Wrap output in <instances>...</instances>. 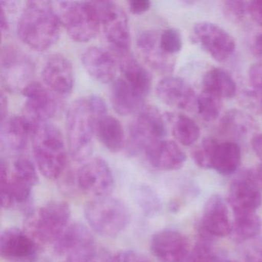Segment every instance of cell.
<instances>
[{
  "instance_id": "cell-1",
  "label": "cell",
  "mask_w": 262,
  "mask_h": 262,
  "mask_svg": "<svg viewBox=\"0 0 262 262\" xmlns=\"http://www.w3.org/2000/svg\"><path fill=\"white\" fill-rule=\"evenodd\" d=\"M107 114V106L102 98L91 96L79 98L70 105L67 114L69 151L73 160H87L93 151L96 119Z\"/></svg>"
},
{
  "instance_id": "cell-2",
  "label": "cell",
  "mask_w": 262,
  "mask_h": 262,
  "mask_svg": "<svg viewBox=\"0 0 262 262\" xmlns=\"http://www.w3.org/2000/svg\"><path fill=\"white\" fill-rule=\"evenodd\" d=\"M60 25L52 3L30 1L18 21V36L32 50L45 51L59 39Z\"/></svg>"
},
{
  "instance_id": "cell-3",
  "label": "cell",
  "mask_w": 262,
  "mask_h": 262,
  "mask_svg": "<svg viewBox=\"0 0 262 262\" xmlns=\"http://www.w3.org/2000/svg\"><path fill=\"white\" fill-rule=\"evenodd\" d=\"M33 155L41 174L50 180L59 179L67 165V151L63 136L50 122L33 125L31 128Z\"/></svg>"
},
{
  "instance_id": "cell-4",
  "label": "cell",
  "mask_w": 262,
  "mask_h": 262,
  "mask_svg": "<svg viewBox=\"0 0 262 262\" xmlns=\"http://www.w3.org/2000/svg\"><path fill=\"white\" fill-rule=\"evenodd\" d=\"M70 216L68 204L53 201L27 212L24 231L39 247L53 245L70 225Z\"/></svg>"
},
{
  "instance_id": "cell-5",
  "label": "cell",
  "mask_w": 262,
  "mask_h": 262,
  "mask_svg": "<svg viewBox=\"0 0 262 262\" xmlns=\"http://www.w3.org/2000/svg\"><path fill=\"white\" fill-rule=\"evenodd\" d=\"M39 181L36 167L26 158L13 162L10 171L4 159L0 162V202L1 206L9 209L30 200L33 188Z\"/></svg>"
},
{
  "instance_id": "cell-6",
  "label": "cell",
  "mask_w": 262,
  "mask_h": 262,
  "mask_svg": "<svg viewBox=\"0 0 262 262\" xmlns=\"http://www.w3.org/2000/svg\"><path fill=\"white\" fill-rule=\"evenodd\" d=\"M84 214L91 229L102 237H116L128 228L131 222V214L127 205L110 196L89 202Z\"/></svg>"
},
{
  "instance_id": "cell-7",
  "label": "cell",
  "mask_w": 262,
  "mask_h": 262,
  "mask_svg": "<svg viewBox=\"0 0 262 262\" xmlns=\"http://www.w3.org/2000/svg\"><path fill=\"white\" fill-rule=\"evenodd\" d=\"M52 4L61 24L73 40L89 42L97 36L101 23L94 3L59 1Z\"/></svg>"
},
{
  "instance_id": "cell-8",
  "label": "cell",
  "mask_w": 262,
  "mask_h": 262,
  "mask_svg": "<svg viewBox=\"0 0 262 262\" xmlns=\"http://www.w3.org/2000/svg\"><path fill=\"white\" fill-rule=\"evenodd\" d=\"M165 134V121L159 110L151 105L144 107L130 126L127 154L130 156L140 154L150 145L163 140Z\"/></svg>"
},
{
  "instance_id": "cell-9",
  "label": "cell",
  "mask_w": 262,
  "mask_h": 262,
  "mask_svg": "<svg viewBox=\"0 0 262 262\" xmlns=\"http://www.w3.org/2000/svg\"><path fill=\"white\" fill-rule=\"evenodd\" d=\"M107 42L119 56L129 53L131 35L128 17L122 7L110 1L93 2Z\"/></svg>"
},
{
  "instance_id": "cell-10",
  "label": "cell",
  "mask_w": 262,
  "mask_h": 262,
  "mask_svg": "<svg viewBox=\"0 0 262 262\" xmlns=\"http://www.w3.org/2000/svg\"><path fill=\"white\" fill-rule=\"evenodd\" d=\"M0 73L6 90L11 93H23L33 82L35 64L17 47L6 46L1 51Z\"/></svg>"
},
{
  "instance_id": "cell-11",
  "label": "cell",
  "mask_w": 262,
  "mask_h": 262,
  "mask_svg": "<svg viewBox=\"0 0 262 262\" xmlns=\"http://www.w3.org/2000/svg\"><path fill=\"white\" fill-rule=\"evenodd\" d=\"M53 245L65 262H90L97 251L93 234L79 223L70 224Z\"/></svg>"
},
{
  "instance_id": "cell-12",
  "label": "cell",
  "mask_w": 262,
  "mask_h": 262,
  "mask_svg": "<svg viewBox=\"0 0 262 262\" xmlns=\"http://www.w3.org/2000/svg\"><path fill=\"white\" fill-rule=\"evenodd\" d=\"M77 188L93 199L108 197L115 188V179L104 159L95 158L84 164L76 176Z\"/></svg>"
},
{
  "instance_id": "cell-13",
  "label": "cell",
  "mask_w": 262,
  "mask_h": 262,
  "mask_svg": "<svg viewBox=\"0 0 262 262\" xmlns=\"http://www.w3.org/2000/svg\"><path fill=\"white\" fill-rule=\"evenodd\" d=\"M191 38L193 42L219 62L229 59L235 51V41L232 36L213 23L203 21L194 24Z\"/></svg>"
},
{
  "instance_id": "cell-14",
  "label": "cell",
  "mask_w": 262,
  "mask_h": 262,
  "mask_svg": "<svg viewBox=\"0 0 262 262\" xmlns=\"http://www.w3.org/2000/svg\"><path fill=\"white\" fill-rule=\"evenodd\" d=\"M53 91L37 82L30 83L23 91L26 99L24 117L32 127L47 122L59 112L60 102Z\"/></svg>"
},
{
  "instance_id": "cell-15",
  "label": "cell",
  "mask_w": 262,
  "mask_h": 262,
  "mask_svg": "<svg viewBox=\"0 0 262 262\" xmlns=\"http://www.w3.org/2000/svg\"><path fill=\"white\" fill-rule=\"evenodd\" d=\"M228 203L234 214L257 211L262 203V194L254 171H244L233 180L228 191Z\"/></svg>"
},
{
  "instance_id": "cell-16",
  "label": "cell",
  "mask_w": 262,
  "mask_h": 262,
  "mask_svg": "<svg viewBox=\"0 0 262 262\" xmlns=\"http://www.w3.org/2000/svg\"><path fill=\"white\" fill-rule=\"evenodd\" d=\"M39 248L24 230L9 228L0 235V255L7 262H36Z\"/></svg>"
},
{
  "instance_id": "cell-17",
  "label": "cell",
  "mask_w": 262,
  "mask_h": 262,
  "mask_svg": "<svg viewBox=\"0 0 262 262\" xmlns=\"http://www.w3.org/2000/svg\"><path fill=\"white\" fill-rule=\"evenodd\" d=\"M150 248L159 261L183 262L189 251V245L180 231L164 229L152 236Z\"/></svg>"
},
{
  "instance_id": "cell-18",
  "label": "cell",
  "mask_w": 262,
  "mask_h": 262,
  "mask_svg": "<svg viewBox=\"0 0 262 262\" xmlns=\"http://www.w3.org/2000/svg\"><path fill=\"white\" fill-rule=\"evenodd\" d=\"M156 95L166 105L178 110L191 112L197 110L194 90L180 78L166 77L156 85Z\"/></svg>"
},
{
  "instance_id": "cell-19",
  "label": "cell",
  "mask_w": 262,
  "mask_h": 262,
  "mask_svg": "<svg viewBox=\"0 0 262 262\" xmlns=\"http://www.w3.org/2000/svg\"><path fill=\"white\" fill-rule=\"evenodd\" d=\"M42 77L53 93L67 95L73 90V66L70 59L60 53L52 55L46 61L42 67Z\"/></svg>"
},
{
  "instance_id": "cell-20",
  "label": "cell",
  "mask_w": 262,
  "mask_h": 262,
  "mask_svg": "<svg viewBox=\"0 0 262 262\" xmlns=\"http://www.w3.org/2000/svg\"><path fill=\"white\" fill-rule=\"evenodd\" d=\"M160 35L153 30H145L138 36L137 46L139 54L147 65L161 73H171L174 69V59L161 49Z\"/></svg>"
},
{
  "instance_id": "cell-21",
  "label": "cell",
  "mask_w": 262,
  "mask_h": 262,
  "mask_svg": "<svg viewBox=\"0 0 262 262\" xmlns=\"http://www.w3.org/2000/svg\"><path fill=\"white\" fill-rule=\"evenodd\" d=\"M204 231L214 237H225L231 233L228 207L223 198L219 194L211 195L207 201L202 216Z\"/></svg>"
},
{
  "instance_id": "cell-22",
  "label": "cell",
  "mask_w": 262,
  "mask_h": 262,
  "mask_svg": "<svg viewBox=\"0 0 262 262\" xmlns=\"http://www.w3.org/2000/svg\"><path fill=\"white\" fill-rule=\"evenodd\" d=\"M81 59L84 68L93 79L101 83L114 82L117 64L110 53L99 47H92L83 52Z\"/></svg>"
},
{
  "instance_id": "cell-23",
  "label": "cell",
  "mask_w": 262,
  "mask_h": 262,
  "mask_svg": "<svg viewBox=\"0 0 262 262\" xmlns=\"http://www.w3.org/2000/svg\"><path fill=\"white\" fill-rule=\"evenodd\" d=\"M145 153L148 162L162 171L179 169L186 161L185 152L172 141H159L148 147Z\"/></svg>"
},
{
  "instance_id": "cell-24",
  "label": "cell",
  "mask_w": 262,
  "mask_h": 262,
  "mask_svg": "<svg viewBox=\"0 0 262 262\" xmlns=\"http://www.w3.org/2000/svg\"><path fill=\"white\" fill-rule=\"evenodd\" d=\"M31 134V125L23 116H12L1 122L0 141L3 148L10 152L19 153L24 151Z\"/></svg>"
},
{
  "instance_id": "cell-25",
  "label": "cell",
  "mask_w": 262,
  "mask_h": 262,
  "mask_svg": "<svg viewBox=\"0 0 262 262\" xmlns=\"http://www.w3.org/2000/svg\"><path fill=\"white\" fill-rule=\"evenodd\" d=\"M144 98L124 78H119L113 82L110 91V100L113 108L121 116H128L139 113L144 108Z\"/></svg>"
},
{
  "instance_id": "cell-26",
  "label": "cell",
  "mask_w": 262,
  "mask_h": 262,
  "mask_svg": "<svg viewBox=\"0 0 262 262\" xmlns=\"http://www.w3.org/2000/svg\"><path fill=\"white\" fill-rule=\"evenodd\" d=\"M96 136L105 148L112 152H119L125 146V133L122 124L108 114L96 119Z\"/></svg>"
},
{
  "instance_id": "cell-27",
  "label": "cell",
  "mask_w": 262,
  "mask_h": 262,
  "mask_svg": "<svg viewBox=\"0 0 262 262\" xmlns=\"http://www.w3.org/2000/svg\"><path fill=\"white\" fill-rule=\"evenodd\" d=\"M119 67L123 78L143 96L151 92L152 77L148 70L129 53L119 56Z\"/></svg>"
},
{
  "instance_id": "cell-28",
  "label": "cell",
  "mask_w": 262,
  "mask_h": 262,
  "mask_svg": "<svg viewBox=\"0 0 262 262\" xmlns=\"http://www.w3.org/2000/svg\"><path fill=\"white\" fill-rule=\"evenodd\" d=\"M242 162V151L236 142H219L211 159V169L222 176L234 174Z\"/></svg>"
},
{
  "instance_id": "cell-29",
  "label": "cell",
  "mask_w": 262,
  "mask_h": 262,
  "mask_svg": "<svg viewBox=\"0 0 262 262\" xmlns=\"http://www.w3.org/2000/svg\"><path fill=\"white\" fill-rule=\"evenodd\" d=\"M203 90L223 99H230L236 94L237 85L232 76L221 68H213L204 75Z\"/></svg>"
},
{
  "instance_id": "cell-30",
  "label": "cell",
  "mask_w": 262,
  "mask_h": 262,
  "mask_svg": "<svg viewBox=\"0 0 262 262\" xmlns=\"http://www.w3.org/2000/svg\"><path fill=\"white\" fill-rule=\"evenodd\" d=\"M166 119L178 142L185 146L192 145L200 136V128L194 120L182 113H168Z\"/></svg>"
},
{
  "instance_id": "cell-31",
  "label": "cell",
  "mask_w": 262,
  "mask_h": 262,
  "mask_svg": "<svg viewBox=\"0 0 262 262\" xmlns=\"http://www.w3.org/2000/svg\"><path fill=\"white\" fill-rule=\"evenodd\" d=\"M261 227V220L255 212L234 214L231 233L236 242H246L257 237Z\"/></svg>"
},
{
  "instance_id": "cell-32",
  "label": "cell",
  "mask_w": 262,
  "mask_h": 262,
  "mask_svg": "<svg viewBox=\"0 0 262 262\" xmlns=\"http://www.w3.org/2000/svg\"><path fill=\"white\" fill-rule=\"evenodd\" d=\"M251 126L248 118L239 110H230L223 116L220 122L222 133L236 139L247 135Z\"/></svg>"
},
{
  "instance_id": "cell-33",
  "label": "cell",
  "mask_w": 262,
  "mask_h": 262,
  "mask_svg": "<svg viewBox=\"0 0 262 262\" xmlns=\"http://www.w3.org/2000/svg\"><path fill=\"white\" fill-rule=\"evenodd\" d=\"M222 108V99L203 90L197 99L199 116L206 122H214L219 118Z\"/></svg>"
},
{
  "instance_id": "cell-34",
  "label": "cell",
  "mask_w": 262,
  "mask_h": 262,
  "mask_svg": "<svg viewBox=\"0 0 262 262\" xmlns=\"http://www.w3.org/2000/svg\"><path fill=\"white\" fill-rule=\"evenodd\" d=\"M221 260L222 259L219 257L209 241L203 238L188 251L183 262H220Z\"/></svg>"
},
{
  "instance_id": "cell-35",
  "label": "cell",
  "mask_w": 262,
  "mask_h": 262,
  "mask_svg": "<svg viewBox=\"0 0 262 262\" xmlns=\"http://www.w3.org/2000/svg\"><path fill=\"white\" fill-rule=\"evenodd\" d=\"M219 143L216 139L205 138L198 146L191 151V158L196 165L205 169H211V159L216 145Z\"/></svg>"
},
{
  "instance_id": "cell-36",
  "label": "cell",
  "mask_w": 262,
  "mask_h": 262,
  "mask_svg": "<svg viewBox=\"0 0 262 262\" xmlns=\"http://www.w3.org/2000/svg\"><path fill=\"white\" fill-rule=\"evenodd\" d=\"M159 43L164 53L172 56L182 50V38L181 33L176 29H167L161 33Z\"/></svg>"
},
{
  "instance_id": "cell-37",
  "label": "cell",
  "mask_w": 262,
  "mask_h": 262,
  "mask_svg": "<svg viewBox=\"0 0 262 262\" xmlns=\"http://www.w3.org/2000/svg\"><path fill=\"white\" fill-rule=\"evenodd\" d=\"M223 12L229 20L234 23L240 22L248 13V3L238 0L225 1L223 5Z\"/></svg>"
},
{
  "instance_id": "cell-38",
  "label": "cell",
  "mask_w": 262,
  "mask_h": 262,
  "mask_svg": "<svg viewBox=\"0 0 262 262\" xmlns=\"http://www.w3.org/2000/svg\"><path fill=\"white\" fill-rule=\"evenodd\" d=\"M136 253L133 251H122L112 253L97 251L90 262H133Z\"/></svg>"
},
{
  "instance_id": "cell-39",
  "label": "cell",
  "mask_w": 262,
  "mask_h": 262,
  "mask_svg": "<svg viewBox=\"0 0 262 262\" xmlns=\"http://www.w3.org/2000/svg\"><path fill=\"white\" fill-rule=\"evenodd\" d=\"M138 201L144 211L148 214H153L159 211L161 206L160 200L154 191L149 188H142L138 192Z\"/></svg>"
},
{
  "instance_id": "cell-40",
  "label": "cell",
  "mask_w": 262,
  "mask_h": 262,
  "mask_svg": "<svg viewBox=\"0 0 262 262\" xmlns=\"http://www.w3.org/2000/svg\"><path fill=\"white\" fill-rule=\"evenodd\" d=\"M249 80L254 92L260 96L262 104V63L251 66L249 70Z\"/></svg>"
},
{
  "instance_id": "cell-41",
  "label": "cell",
  "mask_w": 262,
  "mask_h": 262,
  "mask_svg": "<svg viewBox=\"0 0 262 262\" xmlns=\"http://www.w3.org/2000/svg\"><path fill=\"white\" fill-rule=\"evenodd\" d=\"M248 10L254 22L262 26V0H254L248 3Z\"/></svg>"
},
{
  "instance_id": "cell-42",
  "label": "cell",
  "mask_w": 262,
  "mask_h": 262,
  "mask_svg": "<svg viewBox=\"0 0 262 262\" xmlns=\"http://www.w3.org/2000/svg\"><path fill=\"white\" fill-rule=\"evenodd\" d=\"M129 10L133 14L141 15L149 10L151 2L148 0H132L128 3Z\"/></svg>"
},
{
  "instance_id": "cell-43",
  "label": "cell",
  "mask_w": 262,
  "mask_h": 262,
  "mask_svg": "<svg viewBox=\"0 0 262 262\" xmlns=\"http://www.w3.org/2000/svg\"><path fill=\"white\" fill-rule=\"evenodd\" d=\"M251 146L257 157L262 160V134L257 135L253 137Z\"/></svg>"
},
{
  "instance_id": "cell-44",
  "label": "cell",
  "mask_w": 262,
  "mask_h": 262,
  "mask_svg": "<svg viewBox=\"0 0 262 262\" xmlns=\"http://www.w3.org/2000/svg\"><path fill=\"white\" fill-rule=\"evenodd\" d=\"M8 102H7V98L4 93H1L0 96V118H1V122L5 120L8 118Z\"/></svg>"
},
{
  "instance_id": "cell-45",
  "label": "cell",
  "mask_w": 262,
  "mask_h": 262,
  "mask_svg": "<svg viewBox=\"0 0 262 262\" xmlns=\"http://www.w3.org/2000/svg\"><path fill=\"white\" fill-rule=\"evenodd\" d=\"M0 29L2 35L8 31L9 24L5 10L0 7Z\"/></svg>"
},
{
  "instance_id": "cell-46",
  "label": "cell",
  "mask_w": 262,
  "mask_h": 262,
  "mask_svg": "<svg viewBox=\"0 0 262 262\" xmlns=\"http://www.w3.org/2000/svg\"><path fill=\"white\" fill-rule=\"evenodd\" d=\"M245 262H262V247L257 248L248 255Z\"/></svg>"
},
{
  "instance_id": "cell-47",
  "label": "cell",
  "mask_w": 262,
  "mask_h": 262,
  "mask_svg": "<svg viewBox=\"0 0 262 262\" xmlns=\"http://www.w3.org/2000/svg\"><path fill=\"white\" fill-rule=\"evenodd\" d=\"M254 50L257 54L262 56V33L257 36L254 42Z\"/></svg>"
},
{
  "instance_id": "cell-48",
  "label": "cell",
  "mask_w": 262,
  "mask_h": 262,
  "mask_svg": "<svg viewBox=\"0 0 262 262\" xmlns=\"http://www.w3.org/2000/svg\"><path fill=\"white\" fill-rule=\"evenodd\" d=\"M254 172L256 180H257L259 186H260V188L262 189V164H260V165L257 167V169H256Z\"/></svg>"
},
{
  "instance_id": "cell-49",
  "label": "cell",
  "mask_w": 262,
  "mask_h": 262,
  "mask_svg": "<svg viewBox=\"0 0 262 262\" xmlns=\"http://www.w3.org/2000/svg\"><path fill=\"white\" fill-rule=\"evenodd\" d=\"M133 262H151L146 257H143V256L139 255V254H136V257H135L134 260Z\"/></svg>"
},
{
  "instance_id": "cell-50",
  "label": "cell",
  "mask_w": 262,
  "mask_h": 262,
  "mask_svg": "<svg viewBox=\"0 0 262 262\" xmlns=\"http://www.w3.org/2000/svg\"><path fill=\"white\" fill-rule=\"evenodd\" d=\"M220 262H237V261H236V260H222H222H221Z\"/></svg>"
}]
</instances>
